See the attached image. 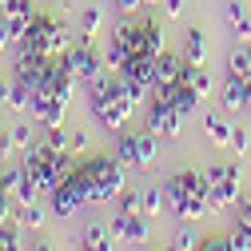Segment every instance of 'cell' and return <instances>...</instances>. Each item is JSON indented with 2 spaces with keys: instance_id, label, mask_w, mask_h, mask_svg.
I'll use <instances>...</instances> for the list:
<instances>
[{
  "instance_id": "obj_1",
  "label": "cell",
  "mask_w": 251,
  "mask_h": 251,
  "mask_svg": "<svg viewBox=\"0 0 251 251\" xmlns=\"http://www.w3.org/2000/svg\"><path fill=\"white\" fill-rule=\"evenodd\" d=\"M80 172L92 187V207H100V203H108L124 192V164L112 160V155H88L80 164Z\"/></svg>"
},
{
  "instance_id": "obj_2",
  "label": "cell",
  "mask_w": 251,
  "mask_h": 251,
  "mask_svg": "<svg viewBox=\"0 0 251 251\" xmlns=\"http://www.w3.org/2000/svg\"><path fill=\"white\" fill-rule=\"evenodd\" d=\"M92 112H96V120L104 124L112 136H116V132H124V124H128V120H132V112H136V104L128 100V80H124V72L116 76V88L108 92V96L92 100Z\"/></svg>"
},
{
  "instance_id": "obj_3",
  "label": "cell",
  "mask_w": 251,
  "mask_h": 251,
  "mask_svg": "<svg viewBox=\"0 0 251 251\" xmlns=\"http://www.w3.org/2000/svg\"><path fill=\"white\" fill-rule=\"evenodd\" d=\"M203 172H207V183H211V196H207L211 211L231 207V203L239 200V192H243V172H239L235 164H211V168H203Z\"/></svg>"
},
{
  "instance_id": "obj_4",
  "label": "cell",
  "mask_w": 251,
  "mask_h": 251,
  "mask_svg": "<svg viewBox=\"0 0 251 251\" xmlns=\"http://www.w3.org/2000/svg\"><path fill=\"white\" fill-rule=\"evenodd\" d=\"M60 60H64V64H68V72H72L76 80H84V84H92V80L104 72V56L92 48V40H84V36H80V40H76L64 56H60Z\"/></svg>"
},
{
  "instance_id": "obj_5",
  "label": "cell",
  "mask_w": 251,
  "mask_h": 251,
  "mask_svg": "<svg viewBox=\"0 0 251 251\" xmlns=\"http://www.w3.org/2000/svg\"><path fill=\"white\" fill-rule=\"evenodd\" d=\"M52 32H56V20H52L48 12H36L32 28H28V32L12 44L16 56H56V52H52Z\"/></svg>"
},
{
  "instance_id": "obj_6",
  "label": "cell",
  "mask_w": 251,
  "mask_h": 251,
  "mask_svg": "<svg viewBox=\"0 0 251 251\" xmlns=\"http://www.w3.org/2000/svg\"><path fill=\"white\" fill-rule=\"evenodd\" d=\"M164 44H168V36H164L160 20L140 16V20H136V28H132V36H128V48H132V56H151V60H155L160 52H168Z\"/></svg>"
},
{
  "instance_id": "obj_7",
  "label": "cell",
  "mask_w": 251,
  "mask_h": 251,
  "mask_svg": "<svg viewBox=\"0 0 251 251\" xmlns=\"http://www.w3.org/2000/svg\"><path fill=\"white\" fill-rule=\"evenodd\" d=\"M144 128L155 132L160 140H176V136L183 132V116H179L168 100H155V96H151V104H148V112H144Z\"/></svg>"
},
{
  "instance_id": "obj_8",
  "label": "cell",
  "mask_w": 251,
  "mask_h": 251,
  "mask_svg": "<svg viewBox=\"0 0 251 251\" xmlns=\"http://www.w3.org/2000/svg\"><path fill=\"white\" fill-rule=\"evenodd\" d=\"M112 235L116 239H124V243H148L151 239V215H124V211H116V219H112Z\"/></svg>"
},
{
  "instance_id": "obj_9",
  "label": "cell",
  "mask_w": 251,
  "mask_h": 251,
  "mask_svg": "<svg viewBox=\"0 0 251 251\" xmlns=\"http://www.w3.org/2000/svg\"><path fill=\"white\" fill-rule=\"evenodd\" d=\"M219 100H224V112H247L251 108V76H231L224 80V88H219Z\"/></svg>"
},
{
  "instance_id": "obj_10",
  "label": "cell",
  "mask_w": 251,
  "mask_h": 251,
  "mask_svg": "<svg viewBox=\"0 0 251 251\" xmlns=\"http://www.w3.org/2000/svg\"><path fill=\"white\" fill-rule=\"evenodd\" d=\"M160 187H164V200H168V211H172V215H179V211H183V203L192 200V187H187V168L172 172Z\"/></svg>"
},
{
  "instance_id": "obj_11",
  "label": "cell",
  "mask_w": 251,
  "mask_h": 251,
  "mask_svg": "<svg viewBox=\"0 0 251 251\" xmlns=\"http://www.w3.org/2000/svg\"><path fill=\"white\" fill-rule=\"evenodd\" d=\"M80 251H116V235L108 224L100 219H92V224L80 231Z\"/></svg>"
},
{
  "instance_id": "obj_12",
  "label": "cell",
  "mask_w": 251,
  "mask_h": 251,
  "mask_svg": "<svg viewBox=\"0 0 251 251\" xmlns=\"http://www.w3.org/2000/svg\"><path fill=\"white\" fill-rule=\"evenodd\" d=\"M183 68H187L183 52H160V56H155V88L176 84V80L183 76Z\"/></svg>"
},
{
  "instance_id": "obj_13",
  "label": "cell",
  "mask_w": 251,
  "mask_h": 251,
  "mask_svg": "<svg viewBox=\"0 0 251 251\" xmlns=\"http://www.w3.org/2000/svg\"><path fill=\"white\" fill-rule=\"evenodd\" d=\"M124 76H128L136 88L151 92V88H155V60H151V56H132L128 64H124Z\"/></svg>"
},
{
  "instance_id": "obj_14",
  "label": "cell",
  "mask_w": 251,
  "mask_h": 251,
  "mask_svg": "<svg viewBox=\"0 0 251 251\" xmlns=\"http://www.w3.org/2000/svg\"><path fill=\"white\" fill-rule=\"evenodd\" d=\"M132 136H136V168L155 164V155H160V136L148 132V128H136Z\"/></svg>"
},
{
  "instance_id": "obj_15",
  "label": "cell",
  "mask_w": 251,
  "mask_h": 251,
  "mask_svg": "<svg viewBox=\"0 0 251 251\" xmlns=\"http://www.w3.org/2000/svg\"><path fill=\"white\" fill-rule=\"evenodd\" d=\"M203 132H207V140H211L215 148H227V144H231V136H235L227 112H224V116H203Z\"/></svg>"
},
{
  "instance_id": "obj_16",
  "label": "cell",
  "mask_w": 251,
  "mask_h": 251,
  "mask_svg": "<svg viewBox=\"0 0 251 251\" xmlns=\"http://www.w3.org/2000/svg\"><path fill=\"white\" fill-rule=\"evenodd\" d=\"M183 60H187V64H200V68H203V60H207V40H203V28H192V32L183 36Z\"/></svg>"
},
{
  "instance_id": "obj_17",
  "label": "cell",
  "mask_w": 251,
  "mask_h": 251,
  "mask_svg": "<svg viewBox=\"0 0 251 251\" xmlns=\"http://www.w3.org/2000/svg\"><path fill=\"white\" fill-rule=\"evenodd\" d=\"M227 24L235 28V36L247 44L251 40V16H247V8L239 4V0H231V4H227Z\"/></svg>"
},
{
  "instance_id": "obj_18",
  "label": "cell",
  "mask_w": 251,
  "mask_h": 251,
  "mask_svg": "<svg viewBox=\"0 0 251 251\" xmlns=\"http://www.w3.org/2000/svg\"><path fill=\"white\" fill-rule=\"evenodd\" d=\"M104 60L116 68V72H124V64L132 60V48H128V40H120V36H108V48H104Z\"/></svg>"
},
{
  "instance_id": "obj_19",
  "label": "cell",
  "mask_w": 251,
  "mask_h": 251,
  "mask_svg": "<svg viewBox=\"0 0 251 251\" xmlns=\"http://www.w3.org/2000/svg\"><path fill=\"white\" fill-rule=\"evenodd\" d=\"M227 72L231 76H251V44H235L231 48V56H227Z\"/></svg>"
},
{
  "instance_id": "obj_20",
  "label": "cell",
  "mask_w": 251,
  "mask_h": 251,
  "mask_svg": "<svg viewBox=\"0 0 251 251\" xmlns=\"http://www.w3.org/2000/svg\"><path fill=\"white\" fill-rule=\"evenodd\" d=\"M76 40H80V28H68L64 20H56V32H52V52H56V56H64Z\"/></svg>"
},
{
  "instance_id": "obj_21",
  "label": "cell",
  "mask_w": 251,
  "mask_h": 251,
  "mask_svg": "<svg viewBox=\"0 0 251 251\" xmlns=\"http://www.w3.org/2000/svg\"><path fill=\"white\" fill-rule=\"evenodd\" d=\"M116 160L124 168H136V136L132 132H116Z\"/></svg>"
},
{
  "instance_id": "obj_22",
  "label": "cell",
  "mask_w": 251,
  "mask_h": 251,
  "mask_svg": "<svg viewBox=\"0 0 251 251\" xmlns=\"http://www.w3.org/2000/svg\"><path fill=\"white\" fill-rule=\"evenodd\" d=\"M179 80H187V84H192V88L200 92V100H203V96H211V76H207V72H203L200 64H187Z\"/></svg>"
},
{
  "instance_id": "obj_23",
  "label": "cell",
  "mask_w": 251,
  "mask_h": 251,
  "mask_svg": "<svg viewBox=\"0 0 251 251\" xmlns=\"http://www.w3.org/2000/svg\"><path fill=\"white\" fill-rule=\"evenodd\" d=\"M196 243H200V235H196V227H176V235L168 239V247L164 251H196Z\"/></svg>"
},
{
  "instance_id": "obj_24",
  "label": "cell",
  "mask_w": 251,
  "mask_h": 251,
  "mask_svg": "<svg viewBox=\"0 0 251 251\" xmlns=\"http://www.w3.org/2000/svg\"><path fill=\"white\" fill-rule=\"evenodd\" d=\"M116 211H124V215H140V211H144V192H128V187H124V192L116 196Z\"/></svg>"
},
{
  "instance_id": "obj_25",
  "label": "cell",
  "mask_w": 251,
  "mask_h": 251,
  "mask_svg": "<svg viewBox=\"0 0 251 251\" xmlns=\"http://www.w3.org/2000/svg\"><path fill=\"white\" fill-rule=\"evenodd\" d=\"M100 28H104V12H100V8H84V16H80V36L92 40Z\"/></svg>"
},
{
  "instance_id": "obj_26",
  "label": "cell",
  "mask_w": 251,
  "mask_h": 251,
  "mask_svg": "<svg viewBox=\"0 0 251 251\" xmlns=\"http://www.w3.org/2000/svg\"><path fill=\"white\" fill-rule=\"evenodd\" d=\"M168 211V200H164V187H148L144 192V215H164Z\"/></svg>"
},
{
  "instance_id": "obj_27",
  "label": "cell",
  "mask_w": 251,
  "mask_h": 251,
  "mask_svg": "<svg viewBox=\"0 0 251 251\" xmlns=\"http://www.w3.org/2000/svg\"><path fill=\"white\" fill-rule=\"evenodd\" d=\"M20 224H24L28 231H40V227L48 224V215H44L40 203H28V207H20Z\"/></svg>"
},
{
  "instance_id": "obj_28",
  "label": "cell",
  "mask_w": 251,
  "mask_h": 251,
  "mask_svg": "<svg viewBox=\"0 0 251 251\" xmlns=\"http://www.w3.org/2000/svg\"><path fill=\"white\" fill-rule=\"evenodd\" d=\"M68 140H72V132L60 124V128H44V144L52 148V151H68Z\"/></svg>"
},
{
  "instance_id": "obj_29",
  "label": "cell",
  "mask_w": 251,
  "mask_h": 251,
  "mask_svg": "<svg viewBox=\"0 0 251 251\" xmlns=\"http://www.w3.org/2000/svg\"><path fill=\"white\" fill-rule=\"evenodd\" d=\"M20 183H24V168H4L0 172V187L16 200V192H20Z\"/></svg>"
},
{
  "instance_id": "obj_30",
  "label": "cell",
  "mask_w": 251,
  "mask_h": 251,
  "mask_svg": "<svg viewBox=\"0 0 251 251\" xmlns=\"http://www.w3.org/2000/svg\"><path fill=\"white\" fill-rule=\"evenodd\" d=\"M227 243H231V251H251V227L247 224H235L231 235H227Z\"/></svg>"
},
{
  "instance_id": "obj_31",
  "label": "cell",
  "mask_w": 251,
  "mask_h": 251,
  "mask_svg": "<svg viewBox=\"0 0 251 251\" xmlns=\"http://www.w3.org/2000/svg\"><path fill=\"white\" fill-rule=\"evenodd\" d=\"M8 108H12V112H28V108H32V92H28V88H20V84H12Z\"/></svg>"
},
{
  "instance_id": "obj_32",
  "label": "cell",
  "mask_w": 251,
  "mask_h": 251,
  "mask_svg": "<svg viewBox=\"0 0 251 251\" xmlns=\"http://www.w3.org/2000/svg\"><path fill=\"white\" fill-rule=\"evenodd\" d=\"M8 136H12L16 151H32V128H28V124H16V128H8Z\"/></svg>"
},
{
  "instance_id": "obj_33",
  "label": "cell",
  "mask_w": 251,
  "mask_h": 251,
  "mask_svg": "<svg viewBox=\"0 0 251 251\" xmlns=\"http://www.w3.org/2000/svg\"><path fill=\"white\" fill-rule=\"evenodd\" d=\"M36 200H40V187L28 179V172H24V183H20V192H16V203H20V207H28V203H36Z\"/></svg>"
},
{
  "instance_id": "obj_34",
  "label": "cell",
  "mask_w": 251,
  "mask_h": 251,
  "mask_svg": "<svg viewBox=\"0 0 251 251\" xmlns=\"http://www.w3.org/2000/svg\"><path fill=\"white\" fill-rule=\"evenodd\" d=\"M16 215H20V211H16V200L0 187V224H8V219H16Z\"/></svg>"
},
{
  "instance_id": "obj_35",
  "label": "cell",
  "mask_w": 251,
  "mask_h": 251,
  "mask_svg": "<svg viewBox=\"0 0 251 251\" xmlns=\"http://www.w3.org/2000/svg\"><path fill=\"white\" fill-rule=\"evenodd\" d=\"M148 4H144V0H116V12L120 16H140Z\"/></svg>"
},
{
  "instance_id": "obj_36",
  "label": "cell",
  "mask_w": 251,
  "mask_h": 251,
  "mask_svg": "<svg viewBox=\"0 0 251 251\" xmlns=\"http://www.w3.org/2000/svg\"><path fill=\"white\" fill-rule=\"evenodd\" d=\"M196 251H231V243H227V239L207 235V239H200V243H196Z\"/></svg>"
},
{
  "instance_id": "obj_37",
  "label": "cell",
  "mask_w": 251,
  "mask_h": 251,
  "mask_svg": "<svg viewBox=\"0 0 251 251\" xmlns=\"http://www.w3.org/2000/svg\"><path fill=\"white\" fill-rule=\"evenodd\" d=\"M12 48V32H8V16H4V8H0V52H8Z\"/></svg>"
},
{
  "instance_id": "obj_38",
  "label": "cell",
  "mask_w": 251,
  "mask_h": 251,
  "mask_svg": "<svg viewBox=\"0 0 251 251\" xmlns=\"http://www.w3.org/2000/svg\"><path fill=\"white\" fill-rule=\"evenodd\" d=\"M84 148H88V132L80 128V132H72V140H68V151H72V155H80Z\"/></svg>"
},
{
  "instance_id": "obj_39",
  "label": "cell",
  "mask_w": 251,
  "mask_h": 251,
  "mask_svg": "<svg viewBox=\"0 0 251 251\" xmlns=\"http://www.w3.org/2000/svg\"><path fill=\"white\" fill-rule=\"evenodd\" d=\"M16 151V144H12V136L8 132H0V164H8V155Z\"/></svg>"
},
{
  "instance_id": "obj_40",
  "label": "cell",
  "mask_w": 251,
  "mask_h": 251,
  "mask_svg": "<svg viewBox=\"0 0 251 251\" xmlns=\"http://www.w3.org/2000/svg\"><path fill=\"white\" fill-rule=\"evenodd\" d=\"M231 148H235V155H247V148H251L247 132H239V128H235V136H231Z\"/></svg>"
},
{
  "instance_id": "obj_41",
  "label": "cell",
  "mask_w": 251,
  "mask_h": 251,
  "mask_svg": "<svg viewBox=\"0 0 251 251\" xmlns=\"http://www.w3.org/2000/svg\"><path fill=\"white\" fill-rule=\"evenodd\" d=\"M8 96H12V84L0 80V108H8Z\"/></svg>"
},
{
  "instance_id": "obj_42",
  "label": "cell",
  "mask_w": 251,
  "mask_h": 251,
  "mask_svg": "<svg viewBox=\"0 0 251 251\" xmlns=\"http://www.w3.org/2000/svg\"><path fill=\"white\" fill-rule=\"evenodd\" d=\"M24 251H56V243L52 239H36L32 247H24Z\"/></svg>"
},
{
  "instance_id": "obj_43",
  "label": "cell",
  "mask_w": 251,
  "mask_h": 251,
  "mask_svg": "<svg viewBox=\"0 0 251 251\" xmlns=\"http://www.w3.org/2000/svg\"><path fill=\"white\" fill-rule=\"evenodd\" d=\"M164 8H168V16H179L183 12V0H164Z\"/></svg>"
},
{
  "instance_id": "obj_44",
  "label": "cell",
  "mask_w": 251,
  "mask_h": 251,
  "mask_svg": "<svg viewBox=\"0 0 251 251\" xmlns=\"http://www.w3.org/2000/svg\"><path fill=\"white\" fill-rule=\"evenodd\" d=\"M239 224H247V227H251V200L239 207Z\"/></svg>"
},
{
  "instance_id": "obj_45",
  "label": "cell",
  "mask_w": 251,
  "mask_h": 251,
  "mask_svg": "<svg viewBox=\"0 0 251 251\" xmlns=\"http://www.w3.org/2000/svg\"><path fill=\"white\" fill-rule=\"evenodd\" d=\"M144 4H148V8H151V4H155V0H144Z\"/></svg>"
},
{
  "instance_id": "obj_46",
  "label": "cell",
  "mask_w": 251,
  "mask_h": 251,
  "mask_svg": "<svg viewBox=\"0 0 251 251\" xmlns=\"http://www.w3.org/2000/svg\"><path fill=\"white\" fill-rule=\"evenodd\" d=\"M0 4H4V0H0Z\"/></svg>"
},
{
  "instance_id": "obj_47",
  "label": "cell",
  "mask_w": 251,
  "mask_h": 251,
  "mask_svg": "<svg viewBox=\"0 0 251 251\" xmlns=\"http://www.w3.org/2000/svg\"><path fill=\"white\" fill-rule=\"evenodd\" d=\"M160 251H164V247H160Z\"/></svg>"
},
{
  "instance_id": "obj_48",
  "label": "cell",
  "mask_w": 251,
  "mask_h": 251,
  "mask_svg": "<svg viewBox=\"0 0 251 251\" xmlns=\"http://www.w3.org/2000/svg\"><path fill=\"white\" fill-rule=\"evenodd\" d=\"M247 44H251V40H247Z\"/></svg>"
}]
</instances>
